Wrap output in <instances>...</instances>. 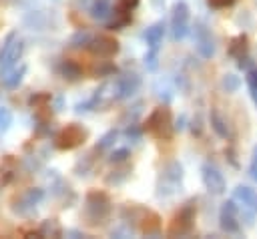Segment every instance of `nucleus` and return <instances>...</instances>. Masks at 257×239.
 Returning <instances> with one entry per match:
<instances>
[{
	"mask_svg": "<svg viewBox=\"0 0 257 239\" xmlns=\"http://www.w3.org/2000/svg\"><path fill=\"white\" fill-rule=\"evenodd\" d=\"M233 197H235V201H239V203L245 205V207H253V205L257 203V197H255L253 189L247 187V185H239V187L235 189Z\"/></svg>",
	"mask_w": 257,
	"mask_h": 239,
	"instance_id": "obj_19",
	"label": "nucleus"
},
{
	"mask_svg": "<svg viewBox=\"0 0 257 239\" xmlns=\"http://www.w3.org/2000/svg\"><path fill=\"white\" fill-rule=\"evenodd\" d=\"M225 155L229 157V161H231V165H233V167H239V163H237V159H235V153H233V149H227V151H225Z\"/></svg>",
	"mask_w": 257,
	"mask_h": 239,
	"instance_id": "obj_32",
	"label": "nucleus"
},
{
	"mask_svg": "<svg viewBox=\"0 0 257 239\" xmlns=\"http://www.w3.org/2000/svg\"><path fill=\"white\" fill-rule=\"evenodd\" d=\"M195 34H197V50H199V54L203 58H211L215 54V42H213L211 32L203 24H199L195 28Z\"/></svg>",
	"mask_w": 257,
	"mask_h": 239,
	"instance_id": "obj_13",
	"label": "nucleus"
},
{
	"mask_svg": "<svg viewBox=\"0 0 257 239\" xmlns=\"http://www.w3.org/2000/svg\"><path fill=\"white\" fill-rule=\"evenodd\" d=\"M141 131H143V129H139L137 125H131V127H126V131H124V135H126L128 139H133V141H137V139L141 137Z\"/></svg>",
	"mask_w": 257,
	"mask_h": 239,
	"instance_id": "obj_30",
	"label": "nucleus"
},
{
	"mask_svg": "<svg viewBox=\"0 0 257 239\" xmlns=\"http://www.w3.org/2000/svg\"><path fill=\"white\" fill-rule=\"evenodd\" d=\"M143 131H147L151 137L161 139V141H169L173 137V114L169 106H157L145 121Z\"/></svg>",
	"mask_w": 257,
	"mask_h": 239,
	"instance_id": "obj_2",
	"label": "nucleus"
},
{
	"mask_svg": "<svg viewBox=\"0 0 257 239\" xmlns=\"http://www.w3.org/2000/svg\"><path fill=\"white\" fill-rule=\"evenodd\" d=\"M209 121H211V129H213L221 139H231V129H229L227 121L221 116V112H219L217 108H213V110H211Z\"/></svg>",
	"mask_w": 257,
	"mask_h": 239,
	"instance_id": "obj_16",
	"label": "nucleus"
},
{
	"mask_svg": "<svg viewBox=\"0 0 257 239\" xmlns=\"http://www.w3.org/2000/svg\"><path fill=\"white\" fill-rule=\"evenodd\" d=\"M219 225H221V229H223L225 233H231V235L241 233L239 209H237L235 201H227V203H223L221 213H219Z\"/></svg>",
	"mask_w": 257,
	"mask_h": 239,
	"instance_id": "obj_10",
	"label": "nucleus"
},
{
	"mask_svg": "<svg viewBox=\"0 0 257 239\" xmlns=\"http://www.w3.org/2000/svg\"><path fill=\"white\" fill-rule=\"evenodd\" d=\"M207 4H209L211 8H225V6L235 4V0H207Z\"/></svg>",
	"mask_w": 257,
	"mask_h": 239,
	"instance_id": "obj_31",
	"label": "nucleus"
},
{
	"mask_svg": "<svg viewBox=\"0 0 257 239\" xmlns=\"http://www.w3.org/2000/svg\"><path fill=\"white\" fill-rule=\"evenodd\" d=\"M239 86H241V78L239 76H235V74H225L223 76V88L227 92H237Z\"/></svg>",
	"mask_w": 257,
	"mask_h": 239,
	"instance_id": "obj_24",
	"label": "nucleus"
},
{
	"mask_svg": "<svg viewBox=\"0 0 257 239\" xmlns=\"http://www.w3.org/2000/svg\"><path fill=\"white\" fill-rule=\"evenodd\" d=\"M118 2H120V4H124L126 8H131V10H133V8L139 4V0H118Z\"/></svg>",
	"mask_w": 257,
	"mask_h": 239,
	"instance_id": "obj_33",
	"label": "nucleus"
},
{
	"mask_svg": "<svg viewBox=\"0 0 257 239\" xmlns=\"http://www.w3.org/2000/svg\"><path fill=\"white\" fill-rule=\"evenodd\" d=\"M58 74L64 78V80H70V82H74V80H78L80 76H82V68L74 62V60H70V58H64V60H60V64H58Z\"/></svg>",
	"mask_w": 257,
	"mask_h": 239,
	"instance_id": "obj_14",
	"label": "nucleus"
},
{
	"mask_svg": "<svg viewBox=\"0 0 257 239\" xmlns=\"http://www.w3.org/2000/svg\"><path fill=\"white\" fill-rule=\"evenodd\" d=\"M163 32H165L163 22H155L153 26L147 28V32H145V40H147L149 48L159 50V46H161V42H163Z\"/></svg>",
	"mask_w": 257,
	"mask_h": 239,
	"instance_id": "obj_17",
	"label": "nucleus"
},
{
	"mask_svg": "<svg viewBox=\"0 0 257 239\" xmlns=\"http://www.w3.org/2000/svg\"><path fill=\"white\" fill-rule=\"evenodd\" d=\"M171 34H173V40H183L189 34V6L183 0L177 2L173 8Z\"/></svg>",
	"mask_w": 257,
	"mask_h": 239,
	"instance_id": "obj_7",
	"label": "nucleus"
},
{
	"mask_svg": "<svg viewBox=\"0 0 257 239\" xmlns=\"http://www.w3.org/2000/svg\"><path fill=\"white\" fill-rule=\"evenodd\" d=\"M24 74H26V64H20V68L10 70V72L2 78V84H4L6 88H16V86L20 84V80H22Z\"/></svg>",
	"mask_w": 257,
	"mask_h": 239,
	"instance_id": "obj_21",
	"label": "nucleus"
},
{
	"mask_svg": "<svg viewBox=\"0 0 257 239\" xmlns=\"http://www.w3.org/2000/svg\"><path fill=\"white\" fill-rule=\"evenodd\" d=\"M195 215H197V207H195V201L191 199L173 215V219L169 223V229H167V235L177 237V235L191 233V229L195 227Z\"/></svg>",
	"mask_w": 257,
	"mask_h": 239,
	"instance_id": "obj_4",
	"label": "nucleus"
},
{
	"mask_svg": "<svg viewBox=\"0 0 257 239\" xmlns=\"http://www.w3.org/2000/svg\"><path fill=\"white\" fill-rule=\"evenodd\" d=\"M16 165H18V161L12 155H4L2 157V161H0V187L10 183V179L16 173Z\"/></svg>",
	"mask_w": 257,
	"mask_h": 239,
	"instance_id": "obj_15",
	"label": "nucleus"
},
{
	"mask_svg": "<svg viewBox=\"0 0 257 239\" xmlns=\"http://www.w3.org/2000/svg\"><path fill=\"white\" fill-rule=\"evenodd\" d=\"M22 50H24V44L22 40L16 38V34H8L6 38V44L2 46V52H0V76L4 78L10 70H14V66L18 64L20 56H22Z\"/></svg>",
	"mask_w": 257,
	"mask_h": 239,
	"instance_id": "obj_5",
	"label": "nucleus"
},
{
	"mask_svg": "<svg viewBox=\"0 0 257 239\" xmlns=\"http://www.w3.org/2000/svg\"><path fill=\"white\" fill-rule=\"evenodd\" d=\"M128 157H131L128 149H116V151L110 153V163H122V161H126Z\"/></svg>",
	"mask_w": 257,
	"mask_h": 239,
	"instance_id": "obj_28",
	"label": "nucleus"
},
{
	"mask_svg": "<svg viewBox=\"0 0 257 239\" xmlns=\"http://www.w3.org/2000/svg\"><path fill=\"white\" fill-rule=\"evenodd\" d=\"M50 102H52V96L48 92H34L30 98H28V104L30 108L34 110V116L40 125H46L52 116V110H50Z\"/></svg>",
	"mask_w": 257,
	"mask_h": 239,
	"instance_id": "obj_11",
	"label": "nucleus"
},
{
	"mask_svg": "<svg viewBox=\"0 0 257 239\" xmlns=\"http://www.w3.org/2000/svg\"><path fill=\"white\" fill-rule=\"evenodd\" d=\"M253 163H257V147H255V153H253Z\"/></svg>",
	"mask_w": 257,
	"mask_h": 239,
	"instance_id": "obj_35",
	"label": "nucleus"
},
{
	"mask_svg": "<svg viewBox=\"0 0 257 239\" xmlns=\"http://www.w3.org/2000/svg\"><path fill=\"white\" fill-rule=\"evenodd\" d=\"M201 179H203L205 189H207L209 193H213V195H223L225 189H227V183H225L223 173H221L217 167L209 165V163H205V165L201 167Z\"/></svg>",
	"mask_w": 257,
	"mask_h": 239,
	"instance_id": "obj_9",
	"label": "nucleus"
},
{
	"mask_svg": "<svg viewBox=\"0 0 257 239\" xmlns=\"http://www.w3.org/2000/svg\"><path fill=\"white\" fill-rule=\"evenodd\" d=\"M131 217L139 225L143 235H157L161 231V217L155 211H151V209L131 207Z\"/></svg>",
	"mask_w": 257,
	"mask_h": 239,
	"instance_id": "obj_6",
	"label": "nucleus"
},
{
	"mask_svg": "<svg viewBox=\"0 0 257 239\" xmlns=\"http://www.w3.org/2000/svg\"><path fill=\"white\" fill-rule=\"evenodd\" d=\"M247 86L251 92H257V68H249L247 70Z\"/></svg>",
	"mask_w": 257,
	"mask_h": 239,
	"instance_id": "obj_29",
	"label": "nucleus"
},
{
	"mask_svg": "<svg viewBox=\"0 0 257 239\" xmlns=\"http://www.w3.org/2000/svg\"><path fill=\"white\" fill-rule=\"evenodd\" d=\"M251 177L257 181V163H251Z\"/></svg>",
	"mask_w": 257,
	"mask_h": 239,
	"instance_id": "obj_34",
	"label": "nucleus"
},
{
	"mask_svg": "<svg viewBox=\"0 0 257 239\" xmlns=\"http://www.w3.org/2000/svg\"><path fill=\"white\" fill-rule=\"evenodd\" d=\"M88 48L94 56H100V58H112L118 50H120V44L114 36L110 34H98V36H92L90 42H88Z\"/></svg>",
	"mask_w": 257,
	"mask_h": 239,
	"instance_id": "obj_8",
	"label": "nucleus"
},
{
	"mask_svg": "<svg viewBox=\"0 0 257 239\" xmlns=\"http://www.w3.org/2000/svg\"><path fill=\"white\" fill-rule=\"evenodd\" d=\"M90 16L94 20H106L112 16V6L110 0H94L90 4Z\"/></svg>",
	"mask_w": 257,
	"mask_h": 239,
	"instance_id": "obj_18",
	"label": "nucleus"
},
{
	"mask_svg": "<svg viewBox=\"0 0 257 239\" xmlns=\"http://www.w3.org/2000/svg\"><path fill=\"white\" fill-rule=\"evenodd\" d=\"M157 52L159 50H153V48L147 50V54H145V66H147V70H155L157 68Z\"/></svg>",
	"mask_w": 257,
	"mask_h": 239,
	"instance_id": "obj_26",
	"label": "nucleus"
},
{
	"mask_svg": "<svg viewBox=\"0 0 257 239\" xmlns=\"http://www.w3.org/2000/svg\"><path fill=\"white\" fill-rule=\"evenodd\" d=\"M229 54H231L233 58H237V60L247 54V36H245V34H239V36H235V38L231 40V44H229Z\"/></svg>",
	"mask_w": 257,
	"mask_h": 239,
	"instance_id": "obj_20",
	"label": "nucleus"
},
{
	"mask_svg": "<svg viewBox=\"0 0 257 239\" xmlns=\"http://www.w3.org/2000/svg\"><path fill=\"white\" fill-rule=\"evenodd\" d=\"M88 139V131L78 125V123H68L64 125L56 135H54V147L58 151H72L80 145H84V141Z\"/></svg>",
	"mask_w": 257,
	"mask_h": 239,
	"instance_id": "obj_3",
	"label": "nucleus"
},
{
	"mask_svg": "<svg viewBox=\"0 0 257 239\" xmlns=\"http://www.w3.org/2000/svg\"><path fill=\"white\" fill-rule=\"evenodd\" d=\"M40 237H48V235H52V237H58L60 233H62V229H60V225L54 221V219H48V221H44L42 225H40Z\"/></svg>",
	"mask_w": 257,
	"mask_h": 239,
	"instance_id": "obj_22",
	"label": "nucleus"
},
{
	"mask_svg": "<svg viewBox=\"0 0 257 239\" xmlns=\"http://www.w3.org/2000/svg\"><path fill=\"white\" fill-rule=\"evenodd\" d=\"M12 123V112L8 108H0V133H4Z\"/></svg>",
	"mask_w": 257,
	"mask_h": 239,
	"instance_id": "obj_27",
	"label": "nucleus"
},
{
	"mask_svg": "<svg viewBox=\"0 0 257 239\" xmlns=\"http://www.w3.org/2000/svg\"><path fill=\"white\" fill-rule=\"evenodd\" d=\"M139 84H141V78H139L137 74H124V76H120V78L116 80V88H114L116 94H114V98H116V100H122V98L133 96V94L137 92Z\"/></svg>",
	"mask_w": 257,
	"mask_h": 239,
	"instance_id": "obj_12",
	"label": "nucleus"
},
{
	"mask_svg": "<svg viewBox=\"0 0 257 239\" xmlns=\"http://www.w3.org/2000/svg\"><path fill=\"white\" fill-rule=\"evenodd\" d=\"M90 38H92V34H88L86 30H80V32H76L72 38H70V46H88V42H90Z\"/></svg>",
	"mask_w": 257,
	"mask_h": 239,
	"instance_id": "obj_25",
	"label": "nucleus"
},
{
	"mask_svg": "<svg viewBox=\"0 0 257 239\" xmlns=\"http://www.w3.org/2000/svg\"><path fill=\"white\" fill-rule=\"evenodd\" d=\"M255 207H257V205H255Z\"/></svg>",
	"mask_w": 257,
	"mask_h": 239,
	"instance_id": "obj_36",
	"label": "nucleus"
},
{
	"mask_svg": "<svg viewBox=\"0 0 257 239\" xmlns=\"http://www.w3.org/2000/svg\"><path fill=\"white\" fill-rule=\"evenodd\" d=\"M110 215V199L104 191H88L86 193V199H84V221L90 225V227H96V225H102Z\"/></svg>",
	"mask_w": 257,
	"mask_h": 239,
	"instance_id": "obj_1",
	"label": "nucleus"
},
{
	"mask_svg": "<svg viewBox=\"0 0 257 239\" xmlns=\"http://www.w3.org/2000/svg\"><path fill=\"white\" fill-rule=\"evenodd\" d=\"M116 137H118V131H116V129H110L108 133H104V135L100 137V141L96 143V151H104V149L112 147L114 141H116Z\"/></svg>",
	"mask_w": 257,
	"mask_h": 239,
	"instance_id": "obj_23",
	"label": "nucleus"
}]
</instances>
